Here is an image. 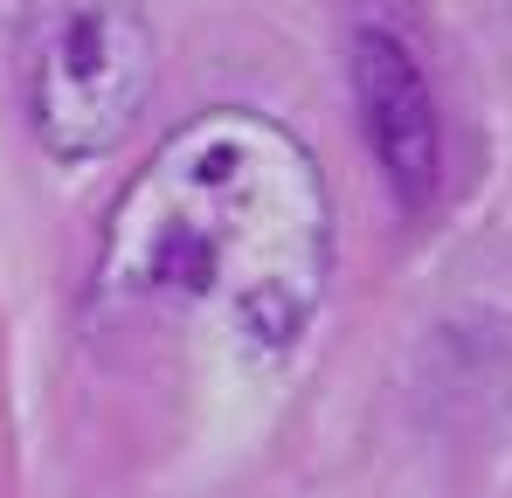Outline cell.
Listing matches in <instances>:
<instances>
[{"mask_svg": "<svg viewBox=\"0 0 512 498\" xmlns=\"http://www.w3.org/2000/svg\"><path fill=\"white\" fill-rule=\"evenodd\" d=\"M333 270V194L312 146L250 104L173 125L90 256V305L132 326L215 332L236 353H291Z\"/></svg>", "mask_w": 512, "mask_h": 498, "instance_id": "obj_1", "label": "cell"}, {"mask_svg": "<svg viewBox=\"0 0 512 498\" xmlns=\"http://www.w3.org/2000/svg\"><path fill=\"white\" fill-rule=\"evenodd\" d=\"M160 83V35L139 0H49L28 14L21 104L49 160L84 166L118 153Z\"/></svg>", "mask_w": 512, "mask_h": 498, "instance_id": "obj_2", "label": "cell"}, {"mask_svg": "<svg viewBox=\"0 0 512 498\" xmlns=\"http://www.w3.org/2000/svg\"><path fill=\"white\" fill-rule=\"evenodd\" d=\"M346 70H353L360 132L388 173L395 201L409 215H423L443 180V111H436V83H429L416 42L381 14H360L353 42H346Z\"/></svg>", "mask_w": 512, "mask_h": 498, "instance_id": "obj_3", "label": "cell"}, {"mask_svg": "<svg viewBox=\"0 0 512 498\" xmlns=\"http://www.w3.org/2000/svg\"><path fill=\"white\" fill-rule=\"evenodd\" d=\"M28 14H35V0H0V49L28 28Z\"/></svg>", "mask_w": 512, "mask_h": 498, "instance_id": "obj_4", "label": "cell"}]
</instances>
